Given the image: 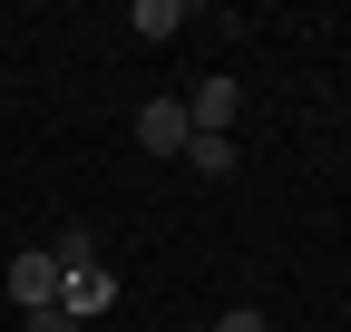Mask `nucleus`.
Masks as SVG:
<instances>
[{
  "instance_id": "1",
  "label": "nucleus",
  "mask_w": 351,
  "mask_h": 332,
  "mask_svg": "<svg viewBox=\"0 0 351 332\" xmlns=\"http://www.w3.org/2000/svg\"><path fill=\"white\" fill-rule=\"evenodd\" d=\"M186 137H195V128H186V98H147V108H137V147H147V156H186Z\"/></svg>"
},
{
  "instance_id": "9",
  "label": "nucleus",
  "mask_w": 351,
  "mask_h": 332,
  "mask_svg": "<svg viewBox=\"0 0 351 332\" xmlns=\"http://www.w3.org/2000/svg\"><path fill=\"white\" fill-rule=\"evenodd\" d=\"M215 332H263V313H254V303H234L225 322H215Z\"/></svg>"
},
{
  "instance_id": "6",
  "label": "nucleus",
  "mask_w": 351,
  "mask_h": 332,
  "mask_svg": "<svg viewBox=\"0 0 351 332\" xmlns=\"http://www.w3.org/2000/svg\"><path fill=\"white\" fill-rule=\"evenodd\" d=\"M186 156L205 166V176H234V137H186Z\"/></svg>"
},
{
  "instance_id": "5",
  "label": "nucleus",
  "mask_w": 351,
  "mask_h": 332,
  "mask_svg": "<svg viewBox=\"0 0 351 332\" xmlns=\"http://www.w3.org/2000/svg\"><path fill=\"white\" fill-rule=\"evenodd\" d=\"M127 29H137V39H176V29H186V0H137Z\"/></svg>"
},
{
  "instance_id": "2",
  "label": "nucleus",
  "mask_w": 351,
  "mask_h": 332,
  "mask_svg": "<svg viewBox=\"0 0 351 332\" xmlns=\"http://www.w3.org/2000/svg\"><path fill=\"white\" fill-rule=\"evenodd\" d=\"M234 108H244V98H234V78L215 69V78H195V98H186V128H195V137H225V128H234Z\"/></svg>"
},
{
  "instance_id": "4",
  "label": "nucleus",
  "mask_w": 351,
  "mask_h": 332,
  "mask_svg": "<svg viewBox=\"0 0 351 332\" xmlns=\"http://www.w3.org/2000/svg\"><path fill=\"white\" fill-rule=\"evenodd\" d=\"M10 294H20V313L59 303V254H49V244H39V254H10Z\"/></svg>"
},
{
  "instance_id": "8",
  "label": "nucleus",
  "mask_w": 351,
  "mask_h": 332,
  "mask_svg": "<svg viewBox=\"0 0 351 332\" xmlns=\"http://www.w3.org/2000/svg\"><path fill=\"white\" fill-rule=\"evenodd\" d=\"M20 322H29V332H78V322H69L59 303H39V313H20Z\"/></svg>"
},
{
  "instance_id": "3",
  "label": "nucleus",
  "mask_w": 351,
  "mask_h": 332,
  "mask_svg": "<svg viewBox=\"0 0 351 332\" xmlns=\"http://www.w3.org/2000/svg\"><path fill=\"white\" fill-rule=\"evenodd\" d=\"M117 303V283H108V264H78V274H59V313L69 322H98Z\"/></svg>"
},
{
  "instance_id": "7",
  "label": "nucleus",
  "mask_w": 351,
  "mask_h": 332,
  "mask_svg": "<svg viewBox=\"0 0 351 332\" xmlns=\"http://www.w3.org/2000/svg\"><path fill=\"white\" fill-rule=\"evenodd\" d=\"M49 254H59V274H78L88 254H98V244H88V225H59V244H49Z\"/></svg>"
}]
</instances>
